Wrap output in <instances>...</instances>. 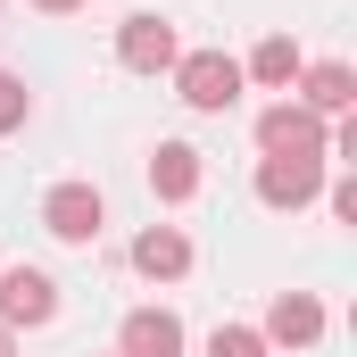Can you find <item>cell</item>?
Segmentation results:
<instances>
[{
  "mask_svg": "<svg viewBox=\"0 0 357 357\" xmlns=\"http://www.w3.org/2000/svg\"><path fill=\"white\" fill-rule=\"evenodd\" d=\"M258 150L266 158H333V125L316 108H299V100H274L258 116Z\"/></svg>",
  "mask_w": 357,
  "mask_h": 357,
  "instance_id": "obj_1",
  "label": "cell"
},
{
  "mask_svg": "<svg viewBox=\"0 0 357 357\" xmlns=\"http://www.w3.org/2000/svg\"><path fill=\"white\" fill-rule=\"evenodd\" d=\"M175 91H183V108L225 116V108L241 100V59H225V50H191V59H175Z\"/></svg>",
  "mask_w": 357,
  "mask_h": 357,
  "instance_id": "obj_2",
  "label": "cell"
},
{
  "mask_svg": "<svg viewBox=\"0 0 357 357\" xmlns=\"http://www.w3.org/2000/svg\"><path fill=\"white\" fill-rule=\"evenodd\" d=\"M42 225H50L67 250H91V241H100V225H108V208H100V191H91V183H59V191L42 199Z\"/></svg>",
  "mask_w": 357,
  "mask_h": 357,
  "instance_id": "obj_3",
  "label": "cell"
},
{
  "mask_svg": "<svg viewBox=\"0 0 357 357\" xmlns=\"http://www.w3.org/2000/svg\"><path fill=\"white\" fill-rule=\"evenodd\" d=\"M116 59H125L133 75H167V67L183 59V42H175V25H167V17H150V8H142V17H125V25H116Z\"/></svg>",
  "mask_w": 357,
  "mask_h": 357,
  "instance_id": "obj_4",
  "label": "cell"
},
{
  "mask_svg": "<svg viewBox=\"0 0 357 357\" xmlns=\"http://www.w3.org/2000/svg\"><path fill=\"white\" fill-rule=\"evenodd\" d=\"M258 341H266V349H316V341H324V299H316V291H274Z\"/></svg>",
  "mask_w": 357,
  "mask_h": 357,
  "instance_id": "obj_5",
  "label": "cell"
},
{
  "mask_svg": "<svg viewBox=\"0 0 357 357\" xmlns=\"http://www.w3.org/2000/svg\"><path fill=\"white\" fill-rule=\"evenodd\" d=\"M59 316V282L42 266H8L0 274V324H50Z\"/></svg>",
  "mask_w": 357,
  "mask_h": 357,
  "instance_id": "obj_6",
  "label": "cell"
},
{
  "mask_svg": "<svg viewBox=\"0 0 357 357\" xmlns=\"http://www.w3.org/2000/svg\"><path fill=\"white\" fill-rule=\"evenodd\" d=\"M324 191V158H266L258 167V199L266 208H307Z\"/></svg>",
  "mask_w": 357,
  "mask_h": 357,
  "instance_id": "obj_7",
  "label": "cell"
},
{
  "mask_svg": "<svg viewBox=\"0 0 357 357\" xmlns=\"http://www.w3.org/2000/svg\"><path fill=\"white\" fill-rule=\"evenodd\" d=\"M299 108H316V116H349V108H357V75L341 67V59L299 67Z\"/></svg>",
  "mask_w": 357,
  "mask_h": 357,
  "instance_id": "obj_8",
  "label": "cell"
},
{
  "mask_svg": "<svg viewBox=\"0 0 357 357\" xmlns=\"http://www.w3.org/2000/svg\"><path fill=\"white\" fill-rule=\"evenodd\" d=\"M116 357H183V324L167 316V307H133V316H125Z\"/></svg>",
  "mask_w": 357,
  "mask_h": 357,
  "instance_id": "obj_9",
  "label": "cell"
},
{
  "mask_svg": "<svg viewBox=\"0 0 357 357\" xmlns=\"http://www.w3.org/2000/svg\"><path fill=\"white\" fill-rule=\"evenodd\" d=\"M133 266L150 274V282H175V274H191V241H183V225H150V233L133 241Z\"/></svg>",
  "mask_w": 357,
  "mask_h": 357,
  "instance_id": "obj_10",
  "label": "cell"
},
{
  "mask_svg": "<svg viewBox=\"0 0 357 357\" xmlns=\"http://www.w3.org/2000/svg\"><path fill=\"white\" fill-rule=\"evenodd\" d=\"M150 191H158V199H191V191H199V150H191V142H158V150H150Z\"/></svg>",
  "mask_w": 357,
  "mask_h": 357,
  "instance_id": "obj_11",
  "label": "cell"
},
{
  "mask_svg": "<svg viewBox=\"0 0 357 357\" xmlns=\"http://www.w3.org/2000/svg\"><path fill=\"white\" fill-rule=\"evenodd\" d=\"M241 75H258V84H299V42H291V33H266Z\"/></svg>",
  "mask_w": 357,
  "mask_h": 357,
  "instance_id": "obj_12",
  "label": "cell"
},
{
  "mask_svg": "<svg viewBox=\"0 0 357 357\" xmlns=\"http://www.w3.org/2000/svg\"><path fill=\"white\" fill-rule=\"evenodd\" d=\"M25 116H33V91H25V75H8V67H0V133H17Z\"/></svg>",
  "mask_w": 357,
  "mask_h": 357,
  "instance_id": "obj_13",
  "label": "cell"
},
{
  "mask_svg": "<svg viewBox=\"0 0 357 357\" xmlns=\"http://www.w3.org/2000/svg\"><path fill=\"white\" fill-rule=\"evenodd\" d=\"M208 357H266V341H258L250 324H216V333H208Z\"/></svg>",
  "mask_w": 357,
  "mask_h": 357,
  "instance_id": "obj_14",
  "label": "cell"
},
{
  "mask_svg": "<svg viewBox=\"0 0 357 357\" xmlns=\"http://www.w3.org/2000/svg\"><path fill=\"white\" fill-rule=\"evenodd\" d=\"M324 199H333V216H341V225H357V175H341Z\"/></svg>",
  "mask_w": 357,
  "mask_h": 357,
  "instance_id": "obj_15",
  "label": "cell"
},
{
  "mask_svg": "<svg viewBox=\"0 0 357 357\" xmlns=\"http://www.w3.org/2000/svg\"><path fill=\"white\" fill-rule=\"evenodd\" d=\"M33 8H50V17H67V8H84V0H33Z\"/></svg>",
  "mask_w": 357,
  "mask_h": 357,
  "instance_id": "obj_16",
  "label": "cell"
},
{
  "mask_svg": "<svg viewBox=\"0 0 357 357\" xmlns=\"http://www.w3.org/2000/svg\"><path fill=\"white\" fill-rule=\"evenodd\" d=\"M0 357H17V333H8V324H0Z\"/></svg>",
  "mask_w": 357,
  "mask_h": 357,
  "instance_id": "obj_17",
  "label": "cell"
}]
</instances>
